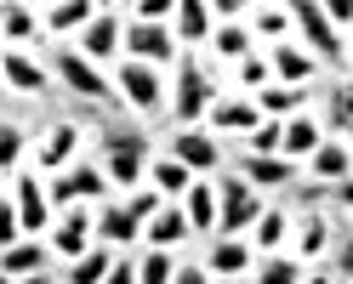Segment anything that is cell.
<instances>
[{"label": "cell", "instance_id": "74e56055", "mask_svg": "<svg viewBox=\"0 0 353 284\" xmlns=\"http://www.w3.org/2000/svg\"><path fill=\"white\" fill-rule=\"evenodd\" d=\"M314 267H302V261L291 256V250H279V256H256V273H251V284H302Z\"/></svg>", "mask_w": 353, "mask_h": 284}, {"label": "cell", "instance_id": "7c38bea8", "mask_svg": "<svg viewBox=\"0 0 353 284\" xmlns=\"http://www.w3.org/2000/svg\"><path fill=\"white\" fill-rule=\"evenodd\" d=\"M97 245V205H74V210H63L52 233H46V250L57 267H69V261H80L85 250Z\"/></svg>", "mask_w": 353, "mask_h": 284}, {"label": "cell", "instance_id": "277c9868", "mask_svg": "<svg viewBox=\"0 0 353 284\" xmlns=\"http://www.w3.org/2000/svg\"><path fill=\"white\" fill-rule=\"evenodd\" d=\"M114 91H120V108L137 125L165 120V108H171V85H165L160 69H148V63H120L114 69Z\"/></svg>", "mask_w": 353, "mask_h": 284}, {"label": "cell", "instance_id": "484cf974", "mask_svg": "<svg viewBox=\"0 0 353 284\" xmlns=\"http://www.w3.org/2000/svg\"><path fill=\"white\" fill-rule=\"evenodd\" d=\"M97 245H108V250H137L143 245V222L125 210V199L97 205Z\"/></svg>", "mask_w": 353, "mask_h": 284}, {"label": "cell", "instance_id": "1f68e13d", "mask_svg": "<svg viewBox=\"0 0 353 284\" xmlns=\"http://www.w3.org/2000/svg\"><path fill=\"white\" fill-rule=\"evenodd\" d=\"M314 97H319V85H268L256 97V108H262V120H296L314 108Z\"/></svg>", "mask_w": 353, "mask_h": 284}, {"label": "cell", "instance_id": "83f0119b", "mask_svg": "<svg viewBox=\"0 0 353 284\" xmlns=\"http://www.w3.org/2000/svg\"><path fill=\"white\" fill-rule=\"evenodd\" d=\"M34 137L40 131H29L23 120H0V182L12 188V177L34 160Z\"/></svg>", "mask_w": 353, "mask_h": 284}, {"label": "cell", "instance_id": "d4e9b609", "mask_svg": "<svg viewBox=\"0 0 353 284\" xmlns=\"http://www.w3.org/2000/svg\"><path fill=\"white\" fill-rule=\"evenodd\" d=\"M188 245H194V228H188L183 205H165L154 222H143V245L137 250H176V256H188Z\"/></svg>", "mask_w": 353, "mask_h": 284}, {"label": "cell", "instance_id": "2e32d148", "mask_svg": "<svg viewBox=\"0 0 353 284\" xmlns=\"http://www.w3.org/2000/svg\"><path fill=\"white\" fill-rule=\"evenodd\" d=\"M0 85H6V91L12 97H52V69H46V63H40V52H6V46H0Z\"/></svg>", "mask_w": 353, "mask_h": 284}, {"label": "cell", "instance_id": "f907efd6", "mask_svg": "<svg viewBox=\"0 0 353 284\" xmlns=\"http://www.w3.org/2000/svg\"><path fill=\"white\" fill-rule=\"evenodd\" d=\"M223 284H251V278H223Z\"/></svg>", "mask_w": 353, "mask_h": 284}, {"label": "cell", "instance_id": "9a60e30c", "mask_svg": "<svg viewBox=\"0 0 353 284\" xmlns=\"http://www.w3.org/2000/svg\"><path fill=\"white\" fill-rule=\"evenodd\" d=\"M176 57H183V46H176L171 23H125V63H148V69H176Z\"/></svg>", "mask_w": 353, "mask_h": 284}, {"label": "cell", "instance_id": "ffe728a7", "mask_svg": "<svg viewBox=\"0 0 353 284\" xmlns=\"http://www.w3.org/2000/svg\"><path fill=\"white\" fill-rule=\"evenodd\" d=\"M200 267L223 284V278H251L256 273V250L245 239H205L200 245Z\"/></svg>", "mask_w": 353, "mask_h": 284}, {"label": "cell", "instance_id": "4dcf8cb0", "mask_svg": "<svg viewBox=\"0 0 353 284\" xmlns=\"http://www.w3.org/2000/svg\"><path fill=\"white\" fill-rule=\"evenodd\" d=\"M57 261L46 250V239H17L12 250H0V273L6 278H34V273H52Z\"/></svg>", "mask_w": 353, "mask_h": 284}, {"label": "cell", "instance_id": "603a6c76", "mask_svg": "<svg viewBox=\"0 0 353 284\" xmlns=\"http://www.w3.org/2000/svg\"><path fill=\"white\" fill-rule=\"evenodd\" d=\"M291 222H296V210H291V205H279V199H268V210L251 222L245 245H251L256 256H279V250H291Z\"/></svg>", "mask_w": 353, "mask_h": 284}, {"label": "cell", "instance_id": "816d5d0a", "mask_svg": "<svg viewBox=\"0 0 353 284\" xmlns=\"http://www.w3.org/2000/svg\"><path fill=\"white\" fill-rule=\"evenodd\" d=\"M347 74H353V46H347Z\"/></svg>", "mask_w": 353, "mask_h": 284}, {"label": "cell", "instance_id": "6da1fadb", "mask_svg": "<svg viewBox=\"0 0 353 284\" xmlns=\"http://www.w3.org/2000/svg\"><path fill=\"white\" fill-rule=\"evenodd\" d=\"M92 160L103 165L114 199H125V193H137L143 177H148L154 142H148V131L131 114H108V120H92Z\"/></svg>", "mask_w": 353, "mask_h": 284}, {"label": "cell", "instance_id": "7dc6e473", "mask_svg": "<svg viewBox=\"0 0 353 284\" xmlns=\"http://www.w3.org/2000/svg\"><path fill=\"white\" fill-rule=\"evenodd\" d=\"M325 205H336L342 216H353V177H342L336 188H330V199H325Z\"/></svg>", "mask_w": 353, "mask_h": 284}, {"label": "cell", "instance_id": "c3c4849f", "mask_svg": "<svg viewBox=\"0 0 353 284\" xmlns=\"http://www.w3.org/2000/svg\"><path fill=\"white\" fill-rule=\"evenodd\" d=\"M302 284H336V273H330V267H314V273H307Z\"/></svg>", "mask_w": 353, "mask_h": 284}, {"label": "cell", "instance_id": "7402d4cb", "mask_svg": "<svg viewBox=\"0 0 353 284\" xmlns=\"http://www.w3.org/2000/svg\"><path fill=\"white\" fill-rule=\"evenodd\" d=\"M262 57H268V69H274V85H325V69L296 46V34L279 40V46H268Z\"/></svg>", "mask_w": 353, "mask_h": 284}, {"label": "cell", "instance_id": "ac0fdd59", "mask_svg": "<svg viewBox=\"0 0 353 284\" xmlns=\"http://www.w3.org/2000/svg\"><path fill=\"white\" fill-rule=\"evenodd\" d=\"M256 125H262V108L251 97H234V91H223V97L211 102V114H205V131H211V137H223V142H245Z\"/></svg>", "mask_w": 353, "mask_h": 284}, {"label": "cell", "instance_id": "7a4b0ae2", "mask_svg": "<svg viewBox=\"0 0 353 284\" xmlns=\"http://www.w3.org/2000/svg\"><path fill=\"white\" fill-rule=\"evenodd\" d=\"M46 69H52V80L63 85V97L97 108V120L125 114V108H120V91H114V74L97 69V63H85L74 46H46Z\"/></svg>", "mask_w": 353, "mask_h": 284}, {"label": "cell", "instance_id": "db71d44e", "mask_svg": "<svg viewBox=\"0 0 353 284\" xmlns=\"http://www.w3.org/2000/svg\"><path fill=\"white\" fill-rule=\"evenodd\" d=\"M336 284H342V278H336Z\"/></svg>", "mask_w": 353, "mask_h": 284}, {"label": "cell", "instance_id": "681fc988", "mask_svg": "<svg viewBox=\"0 0 353 284\" xmlns=\"http://www.w3.org/2000/svg\"><path fill=\"white\" fill-rule=\"evenodd\" d=\"M17 284H63V273L52 267V273H34V278H17Z\"/></svg>", "mask_w": 353, "mask_h": 284}, {"label": "cell", "instance_id": "9c48e42d", "mask_svg": "<svg viewBox=\"0 0 353 284\" xmlns=\"http://www.w3.org/2000/svg\"><path fill=\"white\" fill-rule=\"evenodd\" d=\"M46 199L63 216V210H74V205H108V199H114V188H108L103 165L85 154V160H74L69 171H63V177H46Z\"/></svg>", "mask_w": 353, "mask_h": 284}, {"label": "cell", "instance_id": "f6af8a7d", "mask_svg": "<svg viewBox=\"0 0 353 284\" xmlns=\"http://www.w3.org/2000/svg\"><path fill=\"white\" fill-rule=\"evenodd\" d=\"M103 284H137V250H120L114 256V267H108Z\"/></svg>", "mask_w": 353, "mask_h": 284}, {"label": "cell", "instance_id": "e575fe53", "mask_svg": "<svg viewBox=\"0 0 353 284\" xmlns=\"http://www.w3.org/2000/svg\"><path fill=\"white\" fill-rule=\"evenodd\" d=\"M319 142H325V125H319V114H314V108H307V114H296V120H285V142H279V154L302 165V160L314 154Z\"/></svg>", "mask_w": 353, "mask_h": 284}, {"label": "cell", "instance_id": "4fadbf2b", "mask_svg": "<svg viewBox=\"0 0 353 284\" xmlns=\"http://www.w3.org/2000/svg\"><path fill=\"white\" fill-rule=\"evenodd\" d=\"M228 165L262 193V199H268V193H291L302 182V165L285 160V154H239V148H228Z\"/></svg>", "mask_w": 353, "mask_h": 284}, {"label": "cell", "instance_id": "44dd1931", "mask_svg": "<svg viewBox=\"0 0 353 284\" xmlns=\"http://www.w3.org/2000/svg\"><path fill=\"white\" fill-rule=\"evenodd\" d=\"M0 46L6 52L46 46V34H40V6H29V0H0Z\"/></svg>", "mask_w": 353, "mask_h": 284}, {"label": "cell", "instance_id": "60d3db41", "mask_svg": "<svg viewBox=\"0 0 353 284\" xmlns=\"http://www.w3.org/2000/svg\"><path fill=\"white\" fill-rule=\"evenodd\" d=\"M125 6V23H171L176 17V0H120Z\"/></svg>", "mask_w": 353, "mask_h": 284}, {"label": "cell", "instance_id": "52a82bcc", "mask_svg": "<svg viewBox=\"0 0 353 284\" xmlns=\"http://www.w3.org/2000/svg\"><path fill=\"white\" fill-rule=\"evenodd\" d=\"M74 52L85 63H97V69H108V74L125 63V6H120V0H97V17L80 29Z\"/></svg>", "mask_w": 353, "mask_h": 284}, {"label": "cell", "instance_id": "836d02e7", "mask_svg": "<svg viewBox=\"0 0 353 284\" xmlns=\"http://www.w3.org/2000/svg\"><path fill=\"white\" fill-rule=\"evenodd\" d=\"M251 52H256V40H251L245 23H216L211 40H205V63H228V69L239 57H251Z\"/></svg>", "mask_w": 353, "mask_h": 284}, {"label": "cell", "instance_id": "8992f818", "mask_svg": "<svg viewBox=\"0 0 353 284\" xmlns=\"http://www.w3.org/2000/svg\"><path fill=\"white\" fill-rule=\"evenodd\" d=\"M211 182H216V233L211 239H245L251 222L268 210V199H262L234 165H223V177H211Z\"/></svg>", "mask_w": 353, "mask_h": 284}, {"label": "cell", "instance_id": "8d00e7d4", "mask_svg": "<svg viewBox=\"0 0 353 284\" xmlns=\"http://www.w3.org/2000/svg\"><path fill=\"white\" fill-rule=\"evenodd\" d=\"M114 256H120V250L92 245L80 261H69V267H57V273H63V284H103V278H108V267H114Z\"/></svg>", "mask_w": 353, "mask_h": 284}, {"label": "cell", "instance_id": "cb8c5ba5", "mask_svg": "<svg viewBox=\"0 0 353 284\" xmlns=\"http://www.w3.org/2000/svg\"><path fill=\"white\" fill-rule=\"evenodd\" d=\"M245 29L256 40V52H268L279 46V40H291V0H251V12H245Z\"/></svg>", "mask_w": 353, "mask_h": 284}, {"label": "cell", "instance_id": "7bdbcfd3", "mask_svg": "<svg viewBox=\"0 0 353 284\" xmlns=\"http://www.w3.org/2000/svg\"><path fill=\"white\" fill-rule=\"evenodd\" d=\"M125 210H131V216H137V222H154V216H160V210H165V199H160V193H154V188L143 182L137 193H125Z\"/></svg>", "mask_w": 353, "mask_h": 284}, {"label": "cell", "instance_id": "f5cc1de1", "mask_svg": "<svg viewBox=\"0 0 353 284\" xmlns=\"http://www.w3.org/2000/svg\"><path fill=\"white\" fill-rule=\"evenodd\" d=\"M0 284H17V278H6V273H0Z\"/></svg>", "mask_w": 353, "mask_h": 284}, {"label": "cell", "instance_id": "ab89813d", "mask_svg": "<svg viewBox=\"0 0 353 284\" xmlns=\"http://www.w3.org/2000/svg\"><path fill=\"white\" fill-rule=\"evenodd\" d=\"M279 142H285V120H262L251 137L234 142V148H239V154H279Z\"/></svg>", "mask_w": 353, "mask_h": 284}, {"label": "cell", "instance_id": "5b68a950", "mask_svg": "<svg viewBox=\"0 0 353 284\" xmlns=\"http://www.w3.org/2000/svg\"><path fill=\"white\" fill-rule=\"evenodd\" d=\"M291 29H296V46L330 74H347V34H336L325 23L319 0H291Z\"/></svg>", "mask_w": 353, "mask_h": 284}, {"label": "cell", "instance_id": "f35d334b", "mask_svg": "<svg viewBox=\"0 0 353 284\" xmlns=\"http://www.w3.org/2000/svg\"><path fill=\"white\" fill-rule=\"evenodd\" d=\"M176 250H137V284H171L176 278Z\"/></svg>", "mask_w": 353, "mask_h": 284}, {"label": "cell", "instance_id": "4316f807", "mask_svg": "<svg viewBox=\"0 0 353 284\" xmlns=\"http://www.w3.org/2000/svg\"><path fill=\"white\" fill-rule=\"evenodd\" d=\"M302 177H307V182H319V188H336L342 177H353V148L336 142V137H325L314 154L302 160Z\"/></svg>", "mask_w": 353, "mask_h": 284}, {"label": "cell", "instance_id": "e0dca14e", "mask_svg": "<svg viewBox=\"0 0 353 284\" xmlns=\"http://www.w3.org/2000/svg\"><path fill=\"white\" fill-rule=\"evenodd\" d=\"M92 17H97V0H40V34H46V46H74Z\"/></svg>", "mask_w": 353, "mask_h": 284}, {"label": "cell", "instance_id": "8fae6325", "mask_svg": "<svg viewBox=\"0 0 353 284\" xmlns=\"http://www.w3.org/2000/svg\"><path fill=\"white\" fill-rule=\"evenodd\" d=\"M12 205H17V222H23V239H46L52 233V222H57V210H52V199H46V177H40L34 165H23L12 177Z\"/></svg>", "mask_w": 353, "mask_h": 284}, {"label": "cell", "instance_id": "f1b7e54d", "mask_svg": "<svg viewBox=\"0 0 353 284\" xmlns=\"http://www.w3.org/2000/svg\"><path fill=\"white\" fill-rule=\"evenodd\" d=\"M154 193H160V199L165 205H183V193L194 188V182H200V177H194V171L188 165H176L171 154H160V148H154V160H148V177H143Z\"/></svg>", "mask_w": 353, "mask_h": 284}, {"label": "cell", "instance_id": "ba28073f", "mask_svg": "<svg viewBox=\"0 0 353 284\" xmlns=\"http://www.w3.org/2000/svg\"><path fill=\"white\" fill-rule=\"evenodd\" d=\"M160 154H171L176 165H188L194 177H223V165H228V142L223 137H211L205 125H165V142H160Z\"/></svg>", "mask_w": 353, "mask_h": 284}, {"label": "cell", "instance_id": "3957f363", "mask_svg": "<svg viewBox=\"0 0 353 284\" xmlns=\"http://www.w3.org/2000/svg\"><path fill=\"white\" fill-rule=\"evenodd\" d=\"M223 97V80L211 74V63L200 52H183L176 57V85H171V108H165V125H205L211 102Z\"/></svg>", "mask_w": 353, "mask_h": 284}, {"label": "cell", "instance_id": "30bf717a", "mask_svg": "<svg viewBox=\"0 0 353 284\" xmlns=\"http://www.w3.org/2000/svg\"><path fill=\"white\" fill-rule=\"evenodd\" d=\"M74 160H85V125L74 120V114H57V120H46V131L34 137V171L40 177H63Z\"/></svg>", "mask_w": 353, "mask_h": 284}, {"label": "cell", "instance_id": "b9f144b4", "mask_svg": "<svg viewBox=\"0 0 353 284\" xmlns=\"http://www.w3.org/2000/svg\"><path fill=\"white\" fill-rule=\"evenodd\" d=\"M330 273L353 284V228H336V250H330Z\"/></svg>", "mask_w": 353, "mask_h": 284}, {"label": "cell", "instance_id": "ee69618b", "mask_svg": "<svg viewBox=\"0 0 353 284\" xmlns=\"http://www.w3.org/2000/svg\"><path fill=\"white\" fill-rule=\"evenodd\" d=\"M319 12H325V23L336 29V34L353 29V0H319Z\"/></svg>", "mask_w": 353, "mask_h": 284}, {"label": "cell", "instance_id": "5bb4252c", "mask_svg": "<svg viewBox=\"0 0 353 284\" xmlns=\"http://www.w3.org/2000/svg\"><path fill=\"white\" fill-rule=\"evenodd\" d=\"M330 250H336V216L296 210V222H291V256L302 261V267H325Z\"/></svg>", "mask_w": 353, "mask_h": 284}, {"label": "cell", "instance_id": "f546056e", "mask_svg": "<svg viewBox=\"0 0 353 284\" xmlns=\"http://www.w3.org/2000/svg\"><path fill=\"white\" fill-rule=\"evenodd\" d=\"M211 29H216V17H211L205 0H176L171 34H176V46H183V52H200L205 40H211Z\"/></svg>", "mask_w": 353, "mask_h": 284}, {"label": "cell", "instance_id": "bcb514c9", "mask_svg": "<svg viewBox=\"0 0 353 284\" xmlns=\"http://www.w3.org/2000/svg\"><path fill=\"white\" fill-rule=\"evenodd\" d=\"M171 284H216L205 267H200V256H183V261H176V278Z\"/></svg>", "mask_w": 353, "mask_h": 284}, {"label": "cell", "instance_id": "d6a6232c", "mask_svg": "<svg viewBox=\"0 0 353 284\" xmlns=\"http://www.w3.org/2000/svg\"><path fill=\"white\" fill-rule=\"evenodd\" d=\"M183 216H188V228H194V245H205V239L216 233V182H194L183 193Z\"/></svg>", "mask_w": 353, "mask_h": 284}, {"label": "cell", "instance_id": "d6986e66", "mask_svg": "<svg viewBox=\"0 0 353 284\" xmlns=\"http://www.w3.org/2000/svg\"><path fill=\"white\" fill-rule=\"evenodd\" d=\"M319 125H325V137H336L353 148V74H336V80H325L319 85Z\"/></svg>", "mask_w": 353, "mask_h": 284}, {"label": "cell", "instance_id": "d590c367", "mask_svg": "<svg viewBox=\"0 0 353 284\" xmlns=\"http://www.w3.org/2000/svg\"><path fill=\"white\" fill-rule=\"evenodd\" d=\"M228 80H234V97H251L256 102L274 85V69H268V57H262V52H251V57H239L234 69H228Z\"/></svg>", "mask_w": 353, "mask_h": 284}]
</instances>
